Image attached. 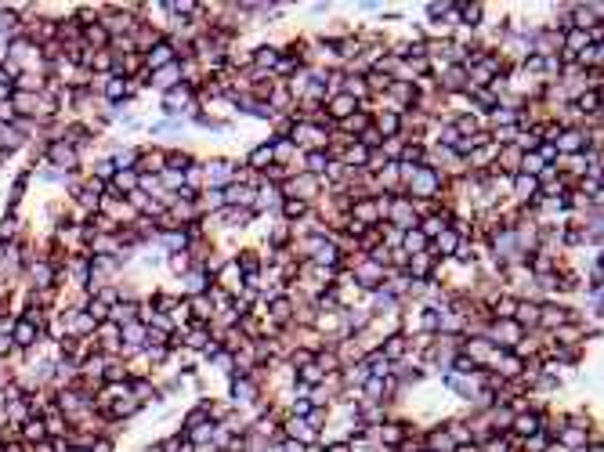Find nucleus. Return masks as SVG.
Returning a JSON list of instances; mask_svg holds the SVG:
<instances>
[{
  "label": "nucleus",
  "mask_w": 604,
  "mask_h": 452,
  "mask_svg": "<svg viewBox=\"0 0 604 452\" xmlns=\"http://www.w3.org/2000/svg\"><path fill=\"white\" fill-rule=\"evenodd\" d=\"M47 163L54 166V171H62V174H76V166H80V152L73 141H51L47 145Z\"/></svg>",
  "instance_id": "nucleus-1"
},
{
  "label": "nucleus",
  "mask_w": 604,
  "mask_h": 452,
  "mask_svg": "<svg viewBox=\"0 0 604 452\" xmlns=\"http://www.w3.org/2000/svg\"><path fill=\"white\" fill-rule=\"evenodd\" d=\"M232 177H235V166L228 160H210L203 166V185L206 189H228Z\"/></svg>",
  "instance_id": "nucleus-2"
},
{
  "label": "nucleus",
  "mask_w": 604,
  "mask_h": 452,
  "mask_svg": "<svg viewBox=\"0 0 604 452\" xmlns=\"http://www.w3.org/2000/svg\"><path fill=\"white\" fill-rule=\"evenodd\" d=\"M442 185V174H434L431 166H416V174L409 177V192L416 195V200H427V195H434Z\"/></svg>",
  "instance_id": "nucleus-3"
},
{
  "label": "nucleus",
  "mask_w": 604,
  "mask_h": 452,
  "mask_svg": "<svg viewBox=\"0 0 604 452\" xmlns=\"http://www.w3.org/2000/svg\"><path fill=\"white\" fill-rule=\"evenodd\" d=\"M142 62H145V73H160L163 65L177 62V54H174V47H171V40H160V44L152 47V51L142 54Z\"/></svg>",
  "instance_id": "nucleus-4"
},
{
  "label": "nucleus",
  "mask_w": 604,
  "mask_h": 452,
  "mask_svg": "<svg viewBox=\"0 0 604 452\" xmlns=\"http://www.w3.org/2000/svg\"><path fill=\"white\" fill-rule=\"evenodd\" d=\"M195 102H192V83H177L163 94V109L166 112H188Z\"/></svg>",
  "instance_id": "nucleus-5"
},
{
  "label": "nucleus",
  "mask_w": 604,
  "mask_h": 452,
  "mask_svg": "<svg viewBox=\"0 0 604 452\" xmlns=\"http://www.w3.org/2000/svg\"><path fill=\"white\" fill-rule=\"evenodd\" d=\"M554 149H557V152H568V156H575V152H586V131H583V127H568V131H561Z\"/></svg>",
  "instance_id": "nucleus-6"
},
{
  "label": "nucleus",
  "mask_w": 604,
  "mask_h": 452,
  "mask_svg": "<svg viewBox=\"0 0 604 452\" xmlns=\"http://www.w3.org/2000/svg\"><path fill=\"white\" fill-rule=\"evenodd\" d=\"M142 319V304L138 301H116L109 308V322L112 326H127V322H138Z\"/></svg>",
  "instance_id": "nucleus-7"
},
{
  "label": "nucleus",
  "mask_w": 604,
  "mask_h": 452,
  "mask_svg": "<svg viewBox=\"0 0 604 452\" xmlns=\"http://www.w3.org/2000/svg\"><path fill=\"white\" fill-rule=\"evenodd\" d=\"M380 282H384V268L376 264V261H362V264L355 268V286L380 290Z\"/></svg>",
  "instance_id": "nucleus-8"
},
{
  "label": "nucleus",
  "mask_w": 604,
  "mask_h": 452,
  "mask_svg": "<svg viewBox=\"0 0 604 452\" xmlns=\"http://www.w3.org/2000/svg\"><path fill=\"white\" fill-rule=\"evenodd\" d=\"M463 355H467V358L477 365V362H496L499 351L493 347V341H488V336H471V341H467V351H463Z\"/></svg>",
  "instance_id": "nucleus-9"
},
{
  "label": "nucleus",
  "mask_w": 604,
  "mask_h": 452,
  "mask_svg": "<svg viewBox=\"0 0 604 452\" xmlns=\"http://www.w3.org/2000/svg\"><path fill=\"white\" fill-rule=\"evenodd\" d=\"M326 109H330V116H333V120H341V123H344L347 116H355V112H358V98H351V94L341 91V94L326 98Z\"/></svg>",
  "instance_id": "nucleus-10"
},
{
  "label": "nucleus",
  "mask_w": 604,
  "mask_h": 452,
  "mask_svg": "<svg viewBox=\"0 0 604 452\" xmlns=\"http://www.w3.org/2000/svg\"><path fill=\"white\" fill-rule=\"evenodd\" d=\"M315 192H319V177L315 174H301L297 181H290V185L283 189V195H293V200H301V203H308Z\"/></svg>",
  "instance_id": "nucleus-11"
},
{
  "label": "nucleus",
  "mask_w": 604,
  "mask_h": 452,
  "mask_svg": "<svg viewBox=\"0 0 604 452\" xmlns=\"http://www.w3.org/2000/svg\"><path fill=\"white\" fill-rule=\"evenodd\" d=\"M232 402L235 405H250V402H257V384L250 376H235L232 380Z\"/></svg>",
  "instance_id": "nucleus-12"
},
{
  "label": "nucleus",
  "mask_w": 604,
  "mask_h": 452,
  "mask_svg": "<svg viewBox=\"0 0 604 452\" xmlns=\"http://www.w3.org/2000/svg\"><path fill=\"white\" fill-rule=\"evenodd\" d=\"M11 341H15V347H33L40 341V326H33L30 319H19L15 322V333H11Z\"/></svg>",
  "instance_id": "nucleus-13"
},
{
  "label": "nucleus",
  "mask_w": 604,
  "mask_h": 452,
  "mask_svg": "<svg viewBox=\"0 0 604 452\" xmlns=\"http://www.w3.org/2000/svg\"><path fill=\"white\" fill-rule=\"evenodd\" d=\"M138 181H142V174H138V171H116V174H112V189L109 192L123 200V195H131L138 189Z\"/></svg>",
  "instance_id": "nucleus-14"
},
{
  "label": "nucleus",
  "mask_w": 604,
  "mask_h": 452,
  "mask_svg": "<svg viewBox=\"0 0 604 452\" xmlns=\"http://www.w3.org/2000/svg\"><path fill=\"white\" fill-rule=\"evenodd\" d=\"M30 282H33V290H51V282H54V268L47 261H33L30 264Z\"/></svg>",
  "instance_id": "nucleus-15"
},
{
  "label": "nucleus",
  "mask_w": 604,
  "mask_h": 452,
  "mask_svg": "<svg viewBox=\"0 0 604 452\" xmlns=\"http://www.w3.org/2000/svg\"><path fill=\"white\" fill-rule=\"evenodd\" d=\"M373 127H376V134L387 141V138H395L402 131V116L398 112H380V116H373Z\"/></svg>",
  "instance_id": "nucleus-16"
},
{
  "label": "nucleus",
  "mask_w": 604,
  "mask_h": 452,
  "mask_svg": "<svg viewBox=\"0 0 604 452\" xmlns=\"http://www.w3.org/2000/svg\"><path fill=\"white\" fill-rule=\"evenodd\" d=\"M149 80L156 83V87L171 91V87H177V83H181V65H177V62H171V65H163L160 73H149Z\"/></svg>",
  "instance_id": "nucleus-17"
},
{
  "label": "nucleus",
  "mask_w": 604,
  "mask_h": 452,
  "mask_svg": "<svg viewBox=\"0 0 604 452\" xmlns=\"http://www.w3.org/2000/svg\"><path fill=\"white\" fill-rule=\"evenodd\" d=\"M434 239H438V243L431 246V253H438V257H453V253L460 250V235H456L453 228L438 232V235H434Z\"/></svg>",
  "instance_id": "nucleus-18"
},
{
  "label": "nucleus",
  "mask_w": 604,
  "mask_h": 452,
  "mask_svg": "<svg viewBox=\"0 0 604 452\" xmlns=\"http://www.w3.org/2000/svg\"><path fill=\"white\" fill-rule=\"evenodd\" d=\"M22 442H30V445L47 442V423H44V416H30V420H25V427H22Z\"/></svg>",
  "instance_id": "nucleus-19"
},
{
  "label": "nucleus",
  "mask_w": 604,
  "mask_h": 452,
  "mask_svg": "<svg viewBox=\"0 0 604 452\" xmlns=\"http://www.w3.org/2000/svg\"><path fill=\"white\" fill-rule=\"evenodd\" d=\"M493 341H503V344H517L521 341V326L514 319H499V326L493 330Z\"/></svg>",
  "instance_id": "nucleus-20"
},
{
  "label": "nucleus",
  "mask_w": 604,
  "mask_h": 452,
  "mask_svg": "<svg viewBox=\"0 0 604 452\" xmlns=\"http://www.w3.org/2000/svg\"><path fill=\"white\" fill-rule=\"evenodd\" d=\"M514 322H517L521 330H536V326H539V304H517Z\"/></svg>",
  "instance_id": "nucleus-21"
},
{
  "label": "nucleus",
  "mask_w": 604,
  "mask_h": 452,
  "mask_svg": "<svg viewBox=\"0 0 604 452\" xmlns=\"http://www.w3.org/2000/svg\"><path fill=\"white\" fill-rule=\"evenodd\" d=\"M286 434H290V442H301V445H312V438H315V431L308 427V420H290L286 423Z\"/></svg>",
  "instance_id": "nucleus-22"
},
{
  "label": "nucleus",
  "mask_w": 604,
  "mask_h": 452,
  "mask_svg": "<svg viewBox=\"0 0 604 452\" xmlns=\"http://www.w3.org/2000/svg\"><path fill=\"white\" fill-rule=\"evenodd\" d=\"M127 94H131V80H123V76L105 80V102H120V98H127Z\"/></svg>",
  "instance_id": "nucleus-23"
},
{
  "label": "nucleus",
  "mask_w": 604,
  "mask_h": 452,
  "mask_svg": "<svg viewBox=\"0 0 604 452\" xmlns=\"http://www.w3.org/2000/svg\"><path fill=\"white\" fill-rule=\"evenodd\" d=\"M402 250L409 253V257H413V253H424L427 250V235L420 232V228H409V232L402 235Z\"/></svg>",
  "instance_id": "nucleus-24"
},
{
  "label": "nucleus",
  "mask_w": 604,
  "mask_h": 452,
  "mask_svg": "<svg viewBox=\"0 0 604 452\" xmlns=\"http://www.w3.org/2000/svg\"><path fill=\"white\" fill-rule=\"evenodd\" d=\"M431 268H434V264H431V253H427V250H424V253H413V257H409V275H413V279H427Z\"/></svg>",
  "instance_id": "nucleus-25"
},
{
  "label": "nucleus",
  "mask_w": 604,
  "mask_h": 452,
  "mask_svg": "<svg viewBox=\"0 0 604 452\" xmlns=\"http://www.w3.org/2000/svg\"><path fill=\"white\" fill-rule=\"evenodd\" d=\"M380 355H384L387 362H398V358L405 355V336H402V333L387 336V341H384V351H380Z\"/></svg>",
  "instance_id": "nucleus-26"
},
{
  "label": "nucleus",
  "mask_w": 604,
  "mask_h": 452,
  "mask_svg": "<svg viewBox=\"0 0 604 452\" xmlns=\"http://www.w3.org/2000/svg\"><path fill=\"white\" fill-rule=\"evenodd\" d=\"M275 163V156H272V145H257L254 152H250V171H268V166Z\"/></svg>",
  "instance_id": "nucleus-27"
},
{
  "label": "nucleus",
  "mask_w": 604,
  "mask_h": 452,
  "mask_svg": "<svg viewBox=\"0 0 604 452\" xmlns=\"http://www.w3.org/2000/svg\"><path fill=\"white\" fill-rule=\"evenodd\" d=\"M199 206L203 210H224V189H203Z\"/></svg>",
  "instance_id": "nucleus-28"
},
{
  "label": "nucleus",
  "mask_w": 604,
  "mask_h": 452,
  "mask_svg": "<svg viewBox=\"0 0 604 452\" xmlns=\"http://www.w3.org/2000/svg\"><path fill=\"white\" fill-rule=\"evenodd\" d=\"M250 58H254V65H257V69H275V62H279V51H275V47H257L254 54H250Z\"/></svg>",
  "instance_id": "nucleus-29"
},
{
  "label": "nucleus",
  "mask_w": 604,
  "mask_h": 452,
  "mask_svg": "<svg viewBox=\"0 0 604 452\" xmlns=\"http://www.w3.org/2000/svg\"><path fill=\"white\" fill-rule=\"evenodd\" d=\"M510 427H514V434H536L539 431V416H514L510 420Z\"/></svg>",
  "instance_id": "nucleus-30"
},
{
  "label": "nucleus",
  "mask_w": 604,
  "mask_h": 452,
  "mask_svg": "<svg viewBox=\"0 0 604 452\" xmlns=\"http://www.w3.org/2000/svg\"><path fill=\"white\" fill-rule=\"evenodd\" d=\"M326 166H330V156H326L322 149H319V152H308V174L319 177V174H326Z\"/></svg>",
  "instance_id": "nucleus-31"
},
{
  "label": "nucleus",
  "mask_w": 604,
  "mask_h": 452,
  "mask_svg": "<svg viewBox=\"0 0 604 452\" xmlns=\"http://www.w3.org/2000/svg\"><path fill=\"white\" fill-rule=\"evenodd\" d=\"M514 189H517V195L525 200V195H536V192H539V181L528 177V174H517V177H514Z\"/></svg>",
  "instance_id": "nucleus-32"
},
{
  "label": "nucleus",
  "mask_w": 604,
  "mask_h": 452,
  "mask_svg": "<svg viewBox=\"0 0 604 452\" xmlns=\"http://www.w3.org/2000/svg\"><path fill=\"white\" fill-rule=\"evenodd\" d=\"M195 8L192 0H174V4H166V15H174V19H185V15H195Z\"/></svg>",
  "instance_id": "nucleus-33"
},
{
  "label": "nucleus",
  "mask_w": 604,
  "mask_h": 452,
  "mask_svg": "<svg viewBox=\"0 0 604 452\" xmlns=\"http://www.w3.org/2000/svg\"><path fill=\"white\" fill-rule=\"evenodd\" d=\"M87 315L102 326V322H109V304L105 301H98V297H91V304H87Z\"/></svg>",
  "instance_id": "nucleus-34"
},
{
  "label": "nucleus",
  "mask_w": 604,
  "mask_h": 452,
  "mask_svg": "<svg viewBox=\"0 0 604 452\" xmlns=\"http://www.w3.org/2000/svg\"><path fill=\"white\" fill-rule=\"evenodd\" d=\"M188 304H192V315H195V322H203V315H206V319L214 315V304H210L206 297H192Z\"/></svg>",
  "instance_id": "nucleus-35"
},
{
  "label": "nucleus",
  "mask_w": 604,
  "mask_h": 452,
  "mask_svg": "<svg viewBox=\"0 0 604 452\" xmlns=\"http://www.w3.org/2000/svg\"><path fill=\"white\" fill-rule=\"evenodd\" d=\"M283 214H286L290 221H301V217L308 214V203H301V200H286V203H283Z\"/></svg>",
  "instance_id": "nucleus-36"
},
{
  "label": "nucleus",
  "mask_w": 604,
  "mask_h": 452,
  "mask_svg": "<svg viewBox=\"0 0 604 452\" xmlns=\"http://www.w3.org/2000/svg\"><path fill=\"white\" fill-rule=\"evenodd\" d=\"M171 272H177V275L192 272V257H188V250H185V253H171Z\"/></svg>",
  "instance_id": "nucleus-37"
},
{
  "label": "nucleus",
  "mask_w": 604,
  "mask_h": 452,
  "mask_svg": "<svg viewBox=\"0 0 604 452\" xmlns=\"http://www.w3.org/2000/svg\"><path fill=\"white\" fill-rule=\"evenodd\" d=\"M514 312H517V301H514V297H499V301H496V315H499V319H514Z\"/></svg>",
  "instance_id": "nucleus-38"
},
{
  "label": "nucleus",
  "mask_w": 604,
  "mask_h": 452,
  "mask_svg": "<svg viewBox=\"0 0 604 452\" xmlns=\"http://www.w3.org/2000/svg\"><path fill=\"white\" fill-rule=\"evenodd\" d=\"M272 315H275L279 322H286V319L293 315V304H290V301H279V297H275V304H272Z\"/></svg>",
  "instance_id": "nucleus-39"
},
{
  "label": "nucleus",
  "mask_w": 604,
  "mask_h": 452,
  "mask_svg": "<svg viewBox=\"0 0 604 452\" xmlns=\"http://www.w3.org/2000/svg\"><path fill=\"white\" fill-rule=\"evenodd\" d=\"M322 376H326V373H322L319 365H304V369H301V380H304V384H319Z\"/></svg>",
  "instance_id": "nucleus-40"
},
{
  "label": "nucleus",
  "mask_w": 604,
  "mask_h": 452,
  "mask_svg": "<svg viewBox=\"0 0 604 452\" xmlns=\"http://www.w3.org/2000/svg\"><path fill=\"white\" fill-rule=\"evenodd\" d=\"M91 452H112V442H109V438H94V442H91Z\"/></svg>",
  "instance_id": "nucleus-41"
},
{
  "label": "nucleus",
  "mask_w": 604,
  "mask_h": 452,
  "mask_svg": "<svg viewBox=\"0 0 604 452\" xmlns=\"http://www.w3.org/2000/svg\"><path fill=\"white\" fill-rule=\"evenodd\" d=\"M11 94H15V87H11V83H4V80H0V105H4V102H11Z\"/></svg>",
  "instance_id": "nucleus-42"
},
{
  "label": "nucleus",
  "mask_w": 604,
  "mask_h": 452,
  "mask_svg": "<svg viewBox=\"0 0 604 452\" xmlns=\"http://www.w3.org/2000/svg\"><path fill=\"white\" fill-rule=\"evenodd\" d=\"M279 452H308V445H301V442H286V445H279Z\"/></svg>",
  "instance_id": "nucleus-43"
},
{
  "label": "nucleus",
  "mask_w": 604,
  "mask_h": 452,
  "mask_svg": "<svg viewBox=\"0 0 604 452\" xmlns=\"http://www.w3.org/2000/svg\"><path fill=\"white\" fill-rule=\"evenodd\" d=\"M30 452H54V442L47 438V442H36V445H30Z\"/></svg>",
  "instance_id": "nucleus-44"
},
{
  "label": "nucleus",
  "mask_w": 604,
  "mask_h": 452,
  "mask_svg": "<svg viewBox=\"0 0 604 452\" xmlns=\"http://www.w3.org/2000/svg\"><path fill=\"white\" fill-rule=\"evenodd\" d=\"M11 347H15V341H11V336H4V333H0V355H8Z\"/></svg>",
  "instance_id": "nucleus-45"
},
{
  "label": "nucleus",
  "mask_w": 604,
  "mask_h": 452,
  "mask_svg": "<svg viewBox=\"0 0 604 452\" xmlns=\"http://www.w3.org/2000/svg\"><path fill=\"white\" fill-rule=\"evenodd\" d=\"M330 452H351V449H347L344 442H336V445H330Z\"/></svg>",
  "instance_id": "nucleus-46"
},
{
  "label": "nucleus",
  "mask_w": 604,
  "mask_h": 452,
  "mask_svg": "<svg viewBox=\"0 0 604 452\" xmlns=\"http://www.w3.org/2000/svg\"><path fill=\"white\" fill-rule=\"evenodd\" d=\"M0 261H4V239H0Z\"/></svg>",
  "instance_id": "nucleus-47"
},
{
  "label": "nucleus",
  "mask_w": 604,
  "mask_h": 452,
  "mask_svg": "<svg viewBox=\"0 0 604 452\" xmlns=\"http://www.w3.org/2000/svg\"><path fill=\"white\" fill-rule=\"evenodd\" d=\"M590 452H601V445H590Z\"/></svg>",
  "instance_id": "nucleus-48"
}]
</instances>
